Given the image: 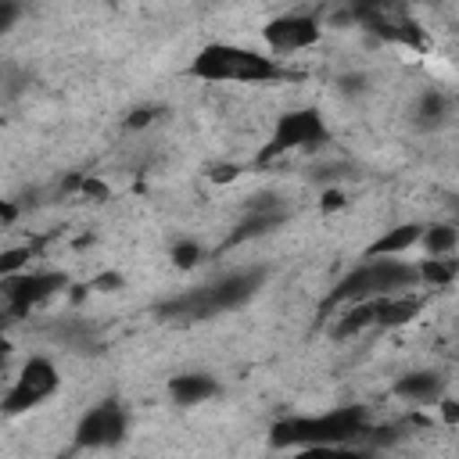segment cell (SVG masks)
Wrapping results in <instances>:
<instances>
[{
	"instance_id": "cell-9",
	"label": "cell",
	"mask_w": 459,
	"mask_h": 459,
	"mask_svg": "<svg viewBox=\"0 0 459 459\" xmlns=\"http://www.w3.org/2000/svg\"><path fill=\"white\" fill-rule=\"evenodd\" d=\"M319 36H323V29H319V22L308 18V14H280V18L265 22V29H262V39H265L269 50H276V54L305 50V47L319 43Z\"/></svg>"
},
{
	"instance_id": "cell-15",
	"label": "cell",
	"mask_w": 459,
	"mask_h": 459,
	"mask_svg": "<svg viewBox=\"0 0 459 459\" xmlns=\"http://www.w3.org/2000/svg\"><path fill=\"white\" fill-rule=\"evenodd\" d=\"M394 394H398V398H409V402H441L445 380H441V373H434V369H412V373H405V377L394 384Z\"/></svg>"
},
{
	"instance_id": "cell-1",
	"label": "cell",
	"mask_w": 459,
	"mask_h": 459,
	"mask_svg": "<svg viewBox=\"0 0 459 459\" xmlns=\"http://www.w3.org/2000/svg\"><path fill=\"white\" fill-rule=\"evenodd\" d=\"M369 430L362 405H344L323 416H287L273 423L269 441L276 448H344L351 441H362Z\"/></svg>"
},
{
	"instance_id": "cell-16",
	"label": "cell",
	"mask_w": 459,
	"mask_h": 459,
	"mask_svg": "<svg viewBox=\"0 0 459 459\" xmlns=\"http://www.w3.org/2000/svg\"><path fill=\"white\" fill-rule=\"evenodd\" d=\"M445 118H448V97L437 93V90L420 93V100H416V108H412V122H416L420 129H437Z\"/></svg>"
},
{
	"instance_id": "cell-24",
	"label": "cell",
	"mask_w": 459,
	"mask_h": 459,
	"mask_svg": "<svg viewBox=\"0 0 459 459\" xmlns=\"http://www.w3.org/2000/svg\"><path fill=\"white\" fill-rule=\"evenodd\" d=\"M154 118H158V108H140V111L129 115V126L136 129V126H147V122H154Z\"/></svg>"
},
{
	"instance_id": "cell-21",
	"label": "cell",
	"mask_w": 459,
	"mask_h": 459,
	"mask_svg": "<svg viewBox=\"0 0 459 459\" xmlns=\"http://www.w3.org/2000/svg\"><path fill=\"white\" fill-rule=\"evenodd\" d=\"M337 90L348 93V97H355V93L366 90V75H359V72H355V75H341V79H337Z\"/></svg>"
},
{
	"instance_id": "cell-7",
	"label": "cell",
	"mask_w": 459,
	"mask_h": 459,
	"mask_svg": "<svg viewBox=\"0 0 459 459\" xmlns=\"http://www.w3.org/2000/svg\"><path fill=\"white\" fill-rule=\"evenodd\" d=\"M126 430H129L126 409H122L115 398H108V402L93 405V409L79 420V427H75V445H79V448H111V445H118V441L126 437Z\"/></svg>"
},
{
	"instance_id": "cell-22",
	"label": "cell",
	"mask_w": 459,
	"mask_h": 459,
	"mask_svg": "<svg viewBox=\"0 0 459 459\" xmlns=\"http://www.w3.org/2000/svg\"><path fill=\"white\" fill-rule=\"evenodd\" d=\"M14 22H18V0H4V11H0V29L7 32V29H14Z\"/></svg>"
},
{
	"instance_id": "cell-6",
	"label": "cell",
	"mask_w": 459,
	"mask_h": 459,
	"mask_svg": "<svg viewBox=\"0 0 459 459\" xmlns=\"http://www.w3.org/2000/svg\"><path fill=\"white\" fill-rule=\"evenodd\" d=\"M57 384H61V377H57V366H54L50 359H43V355L29 359V362L22 366V373H18V380H14V384L7 387V394H4V416L29 412L32 405L47 402V398L57 391Z\"/></svg>"
},
{
	"instance_id": "cell-10",
	"label": "cell",
	"mask_w": 459,
	"mask_h": 459,
	"mask_svg": "<svg viewBox=\"0 0 459 459\" xmlns=\"http://www.w3.org/2000/svg\"><path fill=\"white\" fill-rule=\"evenodd\" d=\"M359 25H366L373 36L391 39V43H405V47H423V29L416 25V18L405 11V4L384 7L377 14H366Z\"/></svg>"
},
{
	"instance_id": "cell-5",
	"label": "cell",
	"mask_w": 459,
	"mask_h": 459,
	"mask_svg": "<svg viewBox=\"0 0 459 459\" xmlns=\"http://www.w3.org/2000/svg\"><path fill=\"white\" fill-rule=\"evenodd\" d=\"M330 140V126L323 118L319 108H290L276 118L269 143L258 151V165L287 154V151H301V147H323Z\"/></svg>"
},
{
	"instance_id": "cell-4",
	"label": "cell",
	"mask_w": 459,
	"mask_h": 459,
	"mask_svg": "<svg viewBox=\"0 0 459 459\" xmlns=\"http://www.w3.org/2000/svg\"><path fill=\"white\" fill-rule=\"evenodd\" d=\"M420 283V269L394 258V255H380V258H366L362 265H355L326 298V305H341V301H366V298H380V294H402L412 290Z\"/></svg>"
},
{
	"instance_id": "cell-14",
	"label": "cell",
	"mask_w": 459,
	"mask_h": 459,
	"mask_svg": "<svg viewBox=\"0 0 459 459\" xmlns=\"http://www.w3.org/2000/svg\"><path fill=\"white\" fill-rule=\"evenodd\" d=\"M423 237V222H398L391 226L384 237H377L362 258H380V255H405L409 247H416Z\"/></svg>"
},
{
	"instance_id": "cell-17",
	"label": "cell",
	"mask_w": 459,
	"mask_h": 459,
	"mask_svg": "<svg viewBox=\"0 0 459 459\" xmlns=\"http://www.w3.org/2000/svg\"><path fill=\"white\" fill-rule=\"evenodd\" d=\"M416 269H420V280L427 287H448L459 276V258H452V255H427Z\"/></svg>"
},
{
	"instance_id": "cell-20",
	"label": "cell",
	"mask_w": 459,
	"mask_h": 459,
	"mask_svg": "<svg viewBox=\"0 0 459 459\" xmlns=\"http://www.w3.org/2000/svg\"><path fill=\"white\" fill-rule=\"evenodd\" d=\"M25 258H29V247H11V251H4V255H0V273H4V276H14V273L25 265Z\"/></svg>"
},
{
	"instance_id": "cell-26",
	"label": "cell",
	"mask_w": 459,
	"mask_h": 459,
	"mask_svg": "<svg viewBox=\"0 0 459 459\" xmlns=\"http://www.w3.org/2000/svg\"><path fill=\"white\" fill-rule=\"evenodd\" d=\"M233 176H237V165H215V169H212V179H219V183L233 179Z\"/></svg>"
},
{
	"instance_id": "cell-13",
	"label": "cell",
	"mask_w": 459,
	"mask_h": 459,
	"mask_svg": "<svg viewBox=\"0 0 459 459\" xmlns=\"http://www.w3.org/2000/svg\"><path fill=\"white\" fill-rule=\"evenodd\" d=\"M420 308H423V298L412 294V290L380 294L377 298V326H405L420 316Z\"/></svg>"
},
{
	"instance_id": "cell-23",
	"label": "cell",
	"mask_w": 459,
	"mask_h": 459,
	"mask_svg": "<svg viewBox=\"0 0 459 459\" xmlns=\"http://www.w3.org/2000/svg\"><path fill=\"white\" fill-rule=\"evenodd\" d=\"M348 204V197L341 194V190H326L323 194V212H337V208H344Z\"/></svg>"
},
{
	"instance_id": "cell-19",
	"label": "cell",
	"mask_w": 459,
	"mask_h": 459,
	"mask_svg": "<svg viewBox=\"0 0 459 459\" xmlns=\"http://www.w3.org/2000/svg\"><path fill=\"white\" fill-rule=\"evenodd\" d=\"M197 258H201V244H194V240H179V244H172V262H176L179 269H194Z\"/></svg>"
},
{
	"instance_id": "cell-8",
	"label": "cell",
	"mask_w": 459,
	"mask_h": 459,
	"mask_svg": "<svg viewBox=\"0 0 459 459\" xmlns=\"http://www.w3.org/2000/svg\"><path fill=\"white\" fill-rule=\"evenodd\" d=\"M68 283L65 273H22V276H4V298L11 316H25L29 308L43 305Z\"/></svg>"
},
{
	"instance_id": "cell-12",
	"label": "cell",
	"mask_w": 459,
	"mask_h": 459,
	"mask_svg": "<svg viewBox=\"0 0 459 459\" xmlns=\"http://www.w3.org/2000/svg\"><path fill=\"white\" fill-rule=\"evenodd\" d=\"M283 219H287V208H283V204H247V215L240 219V226H237V233L230 237V244H244V240L265 237V233H273Z\"/></svg>"
},
{
	"instance_id": "cell-3",
	"label": "cell",
	"mask_w": 459,
	"mask_h": 459,
	"mask_svg": "<svg viewBox=\"0 0 459 459\" xmlns=\"http://www.w3.org/2000/svg\"><path fill=\"white\" fill-rule=\"evenodd\" d=\"M265 283V269H233L197 290H186L172 301L161 305L165 316H176V319H208V316H219L226 308H237L244 305L247 298L258 294V287Z\"/></svg>"
},
{
	"instance_id": "cell-11",
	"label": "cell",
	"mask_w": 459,
	"mask_h": 459,
	"mask_svg": "<svg viewBox=\"0 0 459 459\" xmlns=\"http://www.w3.org/2000/svg\"><path fill=\"white\" fill-rule=\"evenodd\" d=\"M219 394V380L212 377V373H201V369H194V373H176L172 380H169V398L176 402V405H201V402H208V398H215Z\"/></svg>"
},
{
	"instance_id": "cell-28",
	"label": "cell",
	"mask_w": 459,
	"mask_h": 459,
	"mask_svg": "<svg viewBox=\"0 0 459 459\" xmlns=\"http://www.w3.org/2000/svg\"><path fill=\"white\" fill-rule=\"evenodd\" d=\"M14 215H18V208H14V204H11V201H7V204H4V222H7V226H11V222H14Z\"/></svg>"
},
{
	"instance_id": "cell-18",
	"label": "cell",
	"mask_w": 459,
	"mask_h": 459,
	"mask_svg": "<svg viewBox=\"0 0 459 459\" xmlns=\"http://www.w3.org/2000/svg\"><path fill=\"white\" fill-rule=\"evenodd\" d=\"M420 244H423V251H427V255H452V251L459 247V226H452V222L423 226Z\"/></svg>"
},
{
	"instance_id": "cell-27",
	"label": "cell",
	"mask_w": 459,
	"mask_h": 459,
	"mask_svg": "<svg viewBox=\"0 0 459 459\" xmlns=\"http://www.w3.org/2000/svg\"><path fill=\"white\" fill-rule=\"evenodd\" d=\"M441 416L448 423H459V402H441Z\"/></svg>"
},
{
	"instance_id": "cell-25",
	"label": "cell",
	"mask_w": 459,
	"mask_h": 459,
	"mask_svg": "<svg viewBox=\"0 0 459 459\" xmlns=\"http://www.w3.org/2000/svg\"><path fill=\"white\" fill-rule=\"evenodd\" d=\"M93 287H97V290H118V287H122V276H118V273H104V276L93 280Z\"/></svg>"
},
{
	"instance_id": "cell-2",
	"label": "cell",
	"mask_w": 459,
	"mask_h": 459,
	"mask_svg": "<svg viewBox=\"0 0 459 459\" xmlns=\"http://www.w3.org/2000/svg\"><path fill=\"white\" fill-rule=\"evenodd\" d=\"M186 72L194 79H204V82H273V79L290 75L273 57L247 50V47H237V43H204L194 54Z\"/></svg>"
}]
</instances>
